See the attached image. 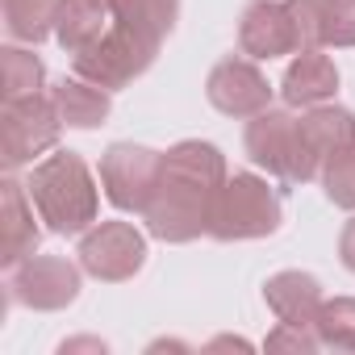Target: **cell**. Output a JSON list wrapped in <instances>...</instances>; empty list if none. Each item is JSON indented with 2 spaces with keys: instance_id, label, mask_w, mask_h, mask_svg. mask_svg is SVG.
Listing matches in <instances>:
<instances>
[{
  "instance_id": "6da1fadb",
  "label": "cell",
  "mask_w": 355,
  "mask_h": 355,
  "mask_svg": "<svg viewBox=\"0 0 355 355\" xmlns=\"http://www.w3.org/2000/svg\"><path fill=\"white\" fill-rule=\"evenodd\" d=\"M230 180L226 155L214 142L184 138L163 155V175H159V193L150 201L146 234L159 243H197L214 226L218 197Z\"/></svg>"
},
{
  "instance_id": "7a4b0ae2",
  "label": "cell",
  "mask_w": 355,
  "mask_h": 355,
  "mask_svg": "<svg viewBox=\"0 0 355 355\" xmlns=\"http://www.w3.org/2000/svg\"><path fill=\"white\" fill-rule=\"evenodd\" d=\"M26 189H30V201H34L38 218L46 222V230L84 234L96 226L101 189H96V175L88 171V163L76 150H55L42 163H34Z\"/></svg>"
},
{
  "instance_id": "3957f363",
  "label": "cell",
  "mask_w": 355,
  "mask_h": 355,
  "mask_svg": "<svg viewBox=\"0 0 355 355\" xmlns=\"http://www.w3.org/2000/svg\"><path fill=\"white\" fill-rule=\"evenodd\" d=\"M280 222H284L280 193L255 171H234L226 180V189H222V197H218L209 239H218V243H251V239L276 234Z\"/></svg>"
},
{
  "instance_id": "277c9868",
  "label": "cell",
  "mask_w": 355,
  "mask_h": 355,
  "mask_svg": "<svg viewBox=\"0 0 355 355\" xmlns=\"http://www.w3.org/2000/svg\"><path fill=\"white\" fill-rule=\"evenodd\" d=\"M243 146H247V159L255 167H263L268 175H276L284 184H309L322 175V167L313 163V155L301 138V117H293L284 109L255 113L247 121Z\"/></svg>"
},
{
  "instance_id": "5b68a950",
  "label": "cell",
  "mask_w": 355,
  "mask_h": 355,
  "mask_svg": "<svg viewBox=\"0 0 355 355\" xmlns=\"http://www.w3.org/2000/svg\"><path fill=\"white\" fill-rule=\"evenodd\" d=\"M155 55H159V38L113 21L88 51L71 55V67H76V76H84V80L109 88V92H117V88L134 84L138 76H146L150 63H155Z\"/></svg>"
},
{
  "instance_id": "8992f818",
  "label": "cell",
  "mask_w": 355,
  "mask_h": 355,
  "mask_svg": "<svg viewBox=\"0 0 355 355\" xmlns=\"http://www.w3.org/2000/svg\"><path fill=\"white\" fill-rule=\"evenodd\" d=\"M163 175V150L138 146V142H113L101 155V189L113 209L121 214H146Z\"/></svg>"
},
{
  "instance_id": "52a82bcc",
  "label": "cell",
  "mask_w": 355,
  "mask_h": 355,
  "mask_svg": "<svg viewBox=\"0 0 355 355\" xmlns=\"http://www.w3.org/2000/svg\"><path fill=\"white\" fill-rule=\"evenodd\" d=\"M59 130H63V117L46 92L5 101V109H0V159H5V167L17 171L34 163L42 150H55Z\"/></svg>"
},
{
  "instance_id": "ba28073f",
  "label": "cell",
  "mask_w": 355,
  "mask_h": 355,
  "mask_svg": "<svg viewBox=\"0 0 355 355\" xmlns=\"http://www.w3.org/2000/svg\"><path fill=\"white\" fill-rule=\"evenodd\" d=\"M80 268L92 280L121 284L134 280L146 263V234L134 222H96L92 230L80 234Z\"/></svg>"
},
{
  "instance_id": "9c48e42d",
  "label": "cell",
  "mask_w": 355,
  "mask_h": 355,
  "mask_svg": "<svg viewBox=\"0 0 355 355\" xmlns=\"http://www.w3.org/2000/svg\"><path fill=\"white\" fill-rule=\"evenodd\" d=\"M80 272L84 268L63 255H30L9 272V301L38 313L67 309L80 297Z\"/></svg>"
},
{
  "instance_id": "30bf717a",
  "label": "cell",
  "mask_w": 355,
  "mask_h": 355,
  "mask_svg": "<svg viewBox=\"0 0 355 355\" xmlns=\"http://www.w3.org/2000/svg\"><path fill=\"white\" fill-rule=\"evenodd\" d=\"M205 96L226 117H255V113L272 109V84L259 71V63L255 59H234V55L214 63V71L205 80Z\"/></svg>"
},
{
  "instance_id": "8fae6325",
  "label": "cell",
  "mask_w": 355,
  "mask_h": 355,
  "mask_svg": "<svg viewBox=\"0 0 355 355\" xmlns=\"http://www.w3.org/2000/svg\"><path fill=\"white\" fill-rule=\"evenodd\" d=\"M239 51L255 63H272L280 55H297L301 38L293 26V13L280 0H251L239 21Z\"/></svg>"
},
{
  "instance_id": "7c38bea8",
  "label": "cell",
  "mask_w": 355,
  "mask_h": 355,
  "mask_svg": "<svg viewBox=\"0 0 355 355\" xmlns=\"http://www.w3.org/2000/svg\"><path fill=\"white\" fill-rule=\"evenodd\" d=\"M34 201H30V189L13 175H5V184H0V268H17L26 263L30 255H38V243H42V230L34 218Z\"/></svg>"
},
{
  "instance_id": "4fadbf2b",
  "label": "cell",
  "mask_w": 355,
  "mask_h": 355,
  "mask_svg": "<svg viewBox=\"0 0 355 355\" xmlns=\"http://www.w3.org/2000/svg\"><path fill=\"white\" fill-rule=\"evenodd\" d=\"M334 92H338L334 59L322 55V51H297V59L288 63V71L280 80V96L293 109H313V105L334 101Z\"/></svg>"
},
{
  "instance_id": "5bb4252c",
  "label": "cell",
  "mask_w": 355,
  "mask_h": 355,
  "mask_svg": "<svg viewBox=\"0 0 355 355\" xmlns=\"http://www.w3.org/2000/svg\"><path fill=\"white\" fill-rule=\"evenodd\" d=\"M263 301H268V309H272L280 322L313 326V322H318V309H322V301H326V293H322L318 276H309V272H276V276H268V284H263Z\"/></svg>"
},
{
  "instance_id": "9a60e30c",
  "label": "cell",
  "mask_w": 355,
  "mask_h": 355,
  "mask_svg": "<svg viewBox=\"0 0 355 355\" xmlns=\"http://www.w3.org/2000/svg\"><path fill=\"white\" fill-rule=\"evenodd\" d=\"M51 101L63 117V125L71 130H96L109 121L113 113V101H109V88L84 80V76H63L55 88H51Z\"/></svg>"
},
{
  "instance_id": "2e32d148",
  "label": "cell",
  "mask_w": 355,
  "mask_h": 355,
  "mask_svg": "<svg viewBox=\"0 0 355 355\" xmlns=\"http://www.w3.org/2000/svg\"><path fill=\"white\" fill-rule=\"evenodd\" d=\"M113 26V13L105 0H59V13H55V38L67 55L88 51L105 30Z\"/></svg>"
},
{
  "instance_id": "e0dca14e",
  "label": "cell",
  "mask_w": 355,
  "mask_h": 355,
  "mask_svg": "<svg viewBox=\"0 0 355 355\" xmlns=\"http://www.w3.org/2000/svg\"><path fill=\"white\" fill-rule=\"evenodd\" d=\"M301 138H305L313 163L322 167L334 150H343V146L355 142V113H347L343 105H330V101L326 105H313L301 117Z\"/></svg>"
},
{
  "instance_id": "ac0fdd59",
  "label": "cell",
  "mask_w": 355,
  "mask_h": 355,
  "mask_svg": "<svg viewBox=\"0 0 355 355\" xmlns=\"http://www.w3.org/2000/svg\"><path fill=\"white\" fill-rule=\"evenodd\" d=\"M55 13L59 0H0V17H5L9 38L26 46H38L55 34Z\"/></svg>"
},
{
  "instance_id": "d6986e66",
  "label": "cell",
  "mask_w": 355,
  "mask_h": 355,
  "mask_svg": "<svg viewBox=\"0 0 355 355\" xmlns=\"http://www.w3.org/2000/svg\"><path fill=\"white\" fill-rule=\"evenodd\" d=\"M113 21L130 26V30H142L150 38H167L180 21V0H105Z\"/></svg>"
},
{
  "instance_id": "ffe728a7",
  "label": "cell",
  "mask_w": 355,
  "mask_h": 355,
  "mask_svg": "<svg viewBox=\"0 0 355 355\" xmlns=\"http://www.w3.org/2000/svg\"><path fill=\"white\" fill-rule=\"evenodd\" d=\"M0 71H5V101L34 96L46 84V67H42V59L34 51H26V42L0 51Z\"/></svg>"
},
{
  "instance_id": "44dd1931",
  "label": "cell",
  "mask_w": 355,
  "mask_h": 355,
  "mask_svg": "<svg viewBox=\"0 0 355 355\" xmlns=\"http://www.w3.org/2000/svg\"><path fill=\"white\" fill-rule=\"evenodd\" d=\"M318 343L330 351H355V297H330L318 309Z\"/></svg>"
},
{
  "instance_id": "7402d4cb",
  "label": "cell",
  "mask_w": 355,
  "mask_h": 355,
  "mask_svg": "<svg viewBox=\"0 0 355 355\" xmlns=\"http://www.w3.org/2000/svg\"><path fill=\"white\" fill-rule=\"evenodd\" d=\"M301 51H326L330 46V21H334V0H284Z\"/></svg>"
},
{
  "instance_id": "603a6c76",
  "label": "cell",
  "mask_w": 355,
  "mask_h": 355,
  "mask_svg": "<svg viewBox=\"0 0 355 355\" xmlns=\"http://www.w3.org/2000/svg\"><path fill=\"white\" fill-rule=\"evenodd\" d=\"M322 189H326V201L338 205V209H351L355 214V142L334 150L326 163H322Z\"/></svg>"
},
{
  "instance_id": "cb8c5ba5",
  "label": "cell",
  "mask_w": 355,
  "mask_h": 355,
  "mask_svg": "<svg viewBox=\"0 0 355 355\" xmlns=\"http://www.w3.org/2000/svg\"><path fill=\"white\" fill-rule=\"evenodd\" d=\"M268 351H297V355H313L322 343H318V330L313 326H293V322H280L268 338H263Z\"/></svg>"
},
{
  "instance_id": "d4e9b609",
  "label": "cell",
  "mask_w": 355,
  "mask_h": 355,
  "mask_svg": "<svg viewBox=\"0 0 355 355\" xmlns=\"http://www.w3.org/2000/svg\"><path fill=\"white\" fill-rule=\"evenodd\" d=\"M330 46H355V0H334Z\"/></svg>"
},
{
  "instance_id": "484cf974",
  "label": "cell",
  "mask_w": 355,
  "mask_h": 355,
  "mask_svg": "<svg viewBox=\"0 0 355 355\" xmlns=\"http://www.w3.org/2000/svg\"><path fill=\"white\" fill-rule=\"evenodd\" d=\"M338 259H343V268L347 272H355V218L343 226V234H338Z\"/></svg>"
}]
</instances>
